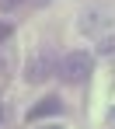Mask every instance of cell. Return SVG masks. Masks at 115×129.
Returning a JSON list of instances; mask_svg holds the SVG:
<instances>
[{"label":"cell","mask_w":115,"mask_h":129,"mask_svg":"<svg viewBox=\"0 0 115 129\" xmlns=\"http://www.w3.org/2000/svg\"><path fill=\"white\" fill-rule=\"evenodd\" d=\"M56 66H59L56 52H52V49H42V52H35V56L28 59V66H24V80H28V84H42L49 73H56Z\"/></svg>","instance_id":"obj_2"},{"label":"cell","mask_w":115,"mask_h":129,"mask_svg":"<svg viewBox=\"0 0 115 129\" xmlns=\"http://www.w3.org/2000/svg\"><path fill=\"white\" fill-rule=\"evenodd\" d=\"M0 122H4V108H0Z\"/></svg>","instance_id":"obj_9"},{"label":"cell","mask_w":115,"mask_h":129,"mask_svg":"<svg viewBox=\"0 0 115 129\" xmlns=\"http://www.w3.org/2000/svg\"><path fill=\"white\" fill-rule=\"evenodd\" d=\"M108 119H112V122H115V108H112V112H108Z\"/></svg>","instance_id":"obj_8"},{"label":"cell","mask_w":115,"mask_h":129,"mask_svg":"<svg viewBox=\"0 0 115 129\" xmlns=\"http://www.w3.org/2000/svg\"><path fill=\"white\" fill-rule=\"evenodd\" d=\"M18 4H24V0H0V7H4V11H14Z\"/></svg>","instance_id":"obj_6"},{"label":"cell","mask_w":115,"mask_h":129,"mask_svg":"<svg viewBox=\"0 0 115 129\" xmlns=\"http://www.w3.org/2000/svg\"><path fill=\"white\" fill-rule=\"evenodd\" d=\"M98 56H105V59H112V63H115V31H112V35H105V39L98 42Z\"/></svg>","instance_id":"obj_5"},{"label":"cell","mask_w":115,"mask_h":129,"mask_svg":"<svg viewBox=\"0 0 115 129\" xmlns=\"http://www.w3.org/2000/svg\"><path fill=\"white\" fill-rule=\"evenodd\" d=\"M91 70H94V56H91V52H84V49L66 52V56L59 59V66H56L59 80H66V84H84V80L91 77Z\"/></svg>","instance_id":"obj_1"},{"label":"cell","mask_w":115,"mask_h":129,"mask_svg":"<svg viewBox=\"0 0 115 129\" xmlns=\"http://www.w3.org/2000/svg\"><path fill=\"white\" fill-rule=\"evenodd\" d=\"M56 112H63L59 98H42L39 105H31V112H28V122H31V119H49V115H56Z\"/></svg>","instance_id":"obj_4"},{"label":"cell","mask_w":115,"mask_h":129,"mask_svg":"<svg viewBox=\"0 0 115 129\" xmlns=\"http://www.w3.org/2000/svg\"><path fill=\"white\" fill-rule=\"evenodd\" d=\"M35 4H49V0H35Z\"/></svg>","instance_id":"obj_10"},{"label":"cell","mask_w":115,"mask_h":129,"mask_svg":"<svg viewBox=\"0 0 115 129\" xmlns=\"http://www.w3.org/2000/svg\"><path fill=\"white\" fill-rule=\"evenodd\" d=\"M0 39H11V24L7 21H0Z\"/></svg>","instance_id":"obj_7"},{"label":"cell","mask_w":115,"mask_h":129,"mask_svg":"<svg viewBox=\"0 0 115 129\" xmlns=\"http://www.w3.org/2000/svg\"><path fill=\"white\" fill-rule=\"evenodd\" d=\"M105 28H112V14H108L105 7L80 11V18H77V31H80V35H101Z\"/></svg>","instance_id":"obj_3"},{"label":"cell","mask_w":115,"mask_h":129,"mask_svg":"<svg viewBox=\"0 0 115 129\" xmlns=\"http://www.w3.org/2000/svg\"><path fill=\"white\" fill-rule=\"evenodd\" d=\"M46 129H59V126H46Z\"/></svg>","instance_id":"obj_11"}]
</instances>
